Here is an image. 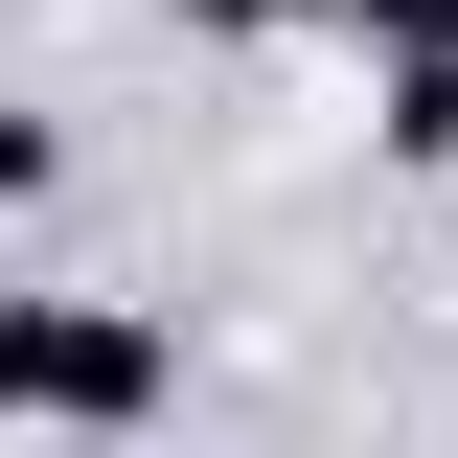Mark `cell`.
I'll use <instances>...</instances> for the list:
<instances>
[{"label":"cell","instance_id":"6da1fadb","mask_svg":"<svg viewBox=\"0 0 458 458\" xmlns=\"http://www.w3.org/2000/svg\"><path fill=\"white\" fill-rule=\"evenodd\" d=\"M161 390H183V344L138 321V298H23V321H0V412H23V436H138Z\"/></svg>","mask_w":458,"mask_h":458},{"label":"cell","instance_id":"3957f363","mask_svg":"<svg viewBox=\"0 0 458 458\" xmlns=\"http://www.w3.org/2000/svg\"><path fill=\"white\" fill-rule=\"evenodd\" d=\"M321 23H367V47H436V23H458V0H321Z\"/></svg>","mask_w":458,"mask_h":458},{"label":"cell","instance_id":"7a4b0ae2","mask_svg":"<svg viewBox=\"0 0 458 458\" xmlns=\"http://www.w3.org/2000/svg\"><path fill=\"white\" fill-rule=\"evenodd\" d=\"M183 23H207V47H276V23H321V0H183Z\"/></svg>","mask_w":458,"mask_h":458}]
</instances>
